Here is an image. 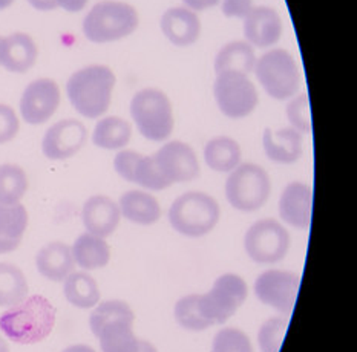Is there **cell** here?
I'll return each mask as SVG.
<instances>
[{
	"mask_svg": "<svg viewBox=\"0 0 357 352\" xmlns=\"http://www.w3.org/2000/svg\"><path fill=\"white\" fill-rule=\"evenodd\" d=\"M213 97L222 115L241 120L252 115L259 103V93L250 77L236 70L216 74Z\"/></svg>",
	"mask_w": 357,
	"mask_h": 352,
	"instance_id": "cell-9",
	"label": "cell"
},
{
	"mask_svg": "<svg viewBox=\"0 0 357 352\" xmlns=\"http://www.w3.org/2000/svg\"><path fill=\"white\" fill-rule=\"evenodd\" d=\"M60 88L51 78L31 82L20 98V114L25 123L38 126L48 121L60 106Z\"/></svg>",
	"mask_w": 357,
	"mask_h": 352,
	"instance_id": "cell-14",
	"label": "cell"
},
{
	"mask_svg": "<svg viewBox=\"0 0 357 352\" xmlns=\"http://www.w3.org/2000/svg\"><path fill=\"white\" fill-rule=\"evenodd\" d=\"M211 352H253V345L244 331L224 328L216 332Z\"/></svg>",
	"mask_w": 357,
	"mask_h": 352,
	"instance_id": "cell-36",
	"label": "cell"
},
{
	"mask_svg": "<svg viewBox=\"0 0 357 352\" xmlns=\"http://www.w3.org/2000/svg\"><path fill=\"white\" fill-rule=\"evenodd\" d=\"M256 63V54L252 45L245 40H235L224 45L218 51L213 61L215 74L226 72V70H236L250 75Z\"/></svg>",
	"mask_w": 357,
	"mask_h": 352,
	"instance_id": "cell-27",
	"label": "cell"
},
{
	"mask_svg": "<svg viewBox=\"0 0 357 352\" xmlns=\"http://www.w3.org/2000/svg\"><path fill=\"white\" fill-rule=\"evenodd\" d=\"M0 352H10V346L3 337H0Z\"/></svg>",
	"mask_w": 357,
	"mask_h": 352,
	"instance_id": "cell-45",
	"label": "cell"
},
{
	"mask_svg": "<svg viewBox=\"0 0 357 352\" xmlns=\"http://www.w3.org/2000/svg\"><path fill=\"white\" fill-rule=\"evenodd\" d=\"M285 114L290 121V128L294 130L301 132V134H310L313 130L312 109H310L307 93H296L290 103L287 105Z\"/></svg>",
	"mask_w": 357,
	"mask_h": 352,
	"instance_id": "cell-35",
	"label": "cell"
},
{
	"mask_svg": "<svg viewBox=\"0 0 357 352\" xmlns=\"http://www.w3.org/2000/svg\"><path fill=\"white\" fill-rule=\"evenodd\" d=\"M253 72L270 98L285 101L299 92L301 70L296 59L287 49H271L256 59Z\"/></svg>",
	"mask_w": 357,
	"mask_h": 352,
	"instance_id": "cell-7",
	"label": "cell"
},
{
	"mask_svg": "<svg viewBox=\"0 0 357 352\" xmlns=\"http://www.w3.org/2000/svg\"><path fill=\"white\" fill-rule=\"evenodd\" d=\"M262 147L267 158L276 164H294L304 153L302 134L293 128L273 130L267 128L262 135Z\"/></svg>",
	"mask_w": 357,
	"mask_h": 352,
	"instance_id": "cell-21",
	"label": "cell"
},
{
	"mask_svg": "<svg viewBox=\"0 0 357 352\" xmlns=\"http://www.w3.org/2000/svg\"><path fill=\"white\" fill-rule=\"evenodd\" d=\"M130 116L139 134L153 143L166 141L175 129L172 103L167 93L157 88L142 89L132 97Z\"/></svg>",
	"mask_w": 357,
	"mask_h": 352,
	"instance_id": "cell-6",
	"label": "cell"
},
{
	"mask_svg": "<svg viewBox=\"0 0 357 352\" xmlns=\"http://www.w3.org/2000/svg\"><path fill=\"white\" fill-rule=\"evenodd\" d=\"M88 130L79 120H61L46 130L42 141L43 155L52 161H63L79 153L86 144Z\"/></svg>",
	"mask_w": 357,
	"mask_h": 352,
	"instance_id": "cell-15",
	"label": "cell"
},
{
	"mask_svg": "<svg viewBox=\"0 0 357 352\" xmlns=\"http://www.w3.org/2000/svg\"><path fill=\"white\" fill-rule=\"evenodd\" d=\"M14 2H15V0H0V11H3V10H6V8H10Z\"/></svg>",
	"mask_w": 357,
	"mask_h": 352,
	"instance_id": "cell-44",
	"label": "cell"
},
{
	"mask_svg": "<svg viewBox=\"0 0 357 352\" xmlns=\"http://www.w3.org/2000/svg\"><path fill=\"white\" fill-rule=\"evenodd\" d=\"M139 25L134 6L120 0H102L83 19V34L92 43H111L132 36Z\"/></svg>",
	"mask_w": 357,
	"mask_h": 352,
	"instance_id": "cell-4",
	"label": "cell"
},
{
	"mask_svg": "<svg viewBox=\"0 0 357 352\" xmlns=\"http://www.w3.org/2000/svg\"><path fill=\"white\" fill-rule=\"evenodd\" d=\"M121 213L119 204L105 194L91 197L83 204L82 221L84 229L94 236L106 239L117 230Z\"/></svg>",
	"mask_w": 357,
	"mask_h": 352,
	"instance_id": "cell-19",
	"label": "cell"
},
{
	"mask_svg": "<svg viewBox=\"0 0 357 352\" xmlns=\"http://www.w3.org/2000/svg\"><path fill=\"white\" fill-rule=\"evenodd\" d=\"M224 192L231 207L250 213L267 204L271 193V181L266 169L258 164L244 162L230 171Z\"/></svg>",
	"mask_w": 357,
	"mask_h": 352,
	"instance_id": "cell-8",
	"label": "cell"
},
{
	"mask_svg": "<svg viewBox=\"0 0 357 352\" xmlns=\"http://www.w3.org/2000/svg\"><path fill=\"white\" fill-rule=\"evenodd\" d=\"M20 123L17 114L8 105H0V144L10 143L19 134Z\"/></svg>",
	"mask_w": 357,
	"mask_h": 352,
	"instance_id": "cell-37",
	"label": "cell"
},
{
	"mask_svg": "<svg viewBox=\"0 0 357 352\" xmlns=\"http://www.w3.org/2000/svg\"><path fill=\"white\" fill-rule=\"evenodd\" d=\"M174 316L178 325L192 332L204 331L212 326V323L203 314V311H201L199 294H189L181 297L175 305Z\"/></svg>",
	"mask_w": 357,
	"mask_h": 352,
	"instance_id": "cell-32",
	"label": "cell"
},
{
	"mask_svg": "<svg viewBox=\"0 0 357 352\" xmlns=\"http://www.w3.org/2000/svg\"><path fill=\"white\" fill-rule=\"evenodd\" d=\"M279 216L293 229L307 230L313 217V190L305 183L294 181L285 189L279 198Z\"/></svg>",
	"mask_w": 357,
	"mask_h": 352,
	"instance_id": "cell-17",
	"label": "cell"
},
{
	"mask_svg": "<svg viewBox=\"0 0 357 352\" xmlns=\"http://www.w3.org/2000/svg\"><path fill=\"white\" fill-rule=\"evenodd\" d=\"M0 42H2V37H0Z\"/></svg>",
	"mask_w": 357,
	"mask_h": 352,
	"instance_id": "cell-46",
	"label": "cell"
},
{
	"mask_svg": "<svg viewBox=\"0 0 357 352\" xmlns=\"http://www.w3.org/2000/svg\"><path fill=\"white\" fill-rule=\"evenodd\" d=\"M61 352H96V351L88 345H73V346H69Z\"/></svg>",
	"mask_w": 357,
	"mask_h": 352,
	"instance_id": "cell-43",
	"label": "cell"
},
{
	"mask_svg": "<svg viewBox=\"0 0 357 352\" xmlns=\"http://www.w3.org/2000/svg\"><path fill=\"white\" fill-rule=\"evenodd\" d=\"M218 201L204 192H188L178 197L169 208L172 229L185 238H203L220 222Z\"/></svg>",
	"mask_w": 357,
	"mask_h": 352,
	"instance_id": "cell-5",
	"label": "cell"
},
{
	"mask_svg": "<svg viewBox=\"0 0 357 352\" xmlns=\"http://www.w3.org/2000/svg\"><path fill=\"white\" fill-rule=\"evenodd\" d=\"M134 184H138L139 187L151 192H161L170 187L160 174L152 155H142L135 167Z\"/></svg>",
	"mask_w": 357,
	"mask_h": 352,
	"instance_id": "cell-33",
	"label": "cell"
},
{
	"mask_svg": "<svg viewBox=\"0 0 357 352\" xmlns=\"http://www.w3.org/2000/svg\"><path fill=\"white\" fill-rule=\"evenodd\" d=\"M28 3L37 11H54L59 8V0H28Z\"/></svg>",
	"mask_w": 357,
	"mask_h": 352,
	"instance_id": "cell-42",
	"label": "cell"
},
{
	"mask_svg": "<svg viewBox=\"0 0 357 352\" xmlns=\"http://www.w3.org/2000/svg\"><path fill=\"white\" fill-rule=\"evenodd\" d=\"M75 265L83 270H98L111 261V248L103 238L91 233H83L71 247Z\"/></svg>",
	"mask_w": 357,
	"mask_h": 352,
	"instance_id": "cell-25",
	"label": "cell"
},
{
	"mask_svg": "<svg viewBox=\"0 0 357 352\" xmlns=\"http://www.w3.org/2000/svg\"><path fill=\"white\" fill-rule=\"evenodd\" d=\"M301 286L299 275L285 270H267L256 277L253 291L258 300L284 314L291 312Z\"/></svg>",
	"mask_w": 357,
	"mask_h": 352,
	"instance_id": "cell-12",
	"label": "cell"
},
{
	"mask_svg": "<svg viewBox=\"0 0 357 352\" xmlns=\"http://www.w3.org/2000/svg\"><path fill=\"white\" fill-rule=\"evenodd\" d=\"M289 319L285 317H270L259 328L258 343L262 352H279L285 337Z\"/></svg>",
	"mask_w": 357,
	"mask_h": 352,
	"instance_id": "cell-34",
	"label": "cell"
},
{
	"mask_svg": "<svg viewBox=\"0 0 357 352\" xmlns=\"http://www.w3.org/2000/svg\"><path fill=\"white\" fill-rule=\"evenodd\" d=\"M119 208L124 219L137 225H152L161 217V206L157 198L142 190H129L121 194Z\"/></svg>",
	"mask_w": 357,
	"mask_h": 352,
	"instance_id": "cell-23",
	"label": "cell"
},
{
	"mask_svg": "<svg viewBox=\"0 0 357 352\" xmlns=\"http://www.w3.org/2000/svg\"><path fill=\"white\" fill-rule=\"evenodd\" d=\"M88 2L89 0H59V8H63L68 13H79Z\"/></svg>",
	"mask_w": 357,
	"mask_h": 352,
	"instance_id": "cell-41",
	"label": "cell"
},
{
	"mask_svg": "<svg viewBox=\"0 0 357 352\" xmlns=\"http://www.w3.org/2000/svg\"><path fill=\"white\" fill-rule=\"evenodd\" d=\"M142 153L135 151H120L114 158V169L124 181L134 183V174Z\"/></svg>",
	"mask_w": 357,
	"mask_h": 352,
	"instance_id": "cell-38",
	"label": "cell"
},
{
	"mask_svg": "<svg viewBox=\"0 0 357 352\" xmlns=\"http://www.w3.org/2000/svg\"><path fill=\"white\" fill-rule=\"evenodd\" d=\"M28 192V176L17 164L0 166V204H17Z\"/></svg>",
	"mask_w": 357,
	"mask_h": 352,
	"instance_id": "cell-31",
	"label": "cell"
},
{
	"mask_svg": "<svg viewBox=\"0 0 357 352\" xmlns=\"http://www.w3.org/2000/svg\"><path fill=\"white\" fill-rule=\"evenodd\" d=\"M63 294L75 308L91 309L100 302V289L96 279L88 273L74 271L65 280Z\"/></svg>",
	"mask_w": 357,
	"mask_h": 352,
	"instance_id": "cell-29",
	"label": "cell"
},
{
	"mask_svg": "<svg viewBox=\"0 0 357 352\" xmlns=\"http://www.w3.org/2000/svg\"><path fill=\"white\" fill-rule=\"evenodd\" d=\"M282 19L271 6H255L244 17V37L253 48L267 49L282 37Z\"/></svg>",
	"mask_w": 357,
	"mask_h": 352,
	"instance_id": "cell-16",
	"label": "cell"
},
{
	"mask_svg": "<svg viewBox=\"0 0 357 352\" xmlns=\"http://www.w3.org/2000/svg\"><path fill=\"white\" fill-rule=\"evenodd\" d=\"M132 126L120 116H105L92 132V143L105 151H121L129 144Z\"/></svg>",
	"mask_w": 357,
	"mask_h": 352,
	"instance_id": "cell-28",
	"label": "cell"
},
{
	"mask_svg": "<svg viewBox=\"0 0 357 352\" xmlns=\"http://www.w3.org/2000/svg\"><path fill=\"white\" fill-rule=\"evenodd\" d=\"M38 56L33 37L25 33H13L0 42V65L15 74H25L36 65Z\"/></svg>",
	"mask_w": 357,
	"mask_h": 352,
	"instance_id": "cell-20",
	"label": "cell"
},
{
	"mask_svg": "<svg viewBox=\"0 0 357 352\" xmlns=\"http://www.w3.org/2000/svg\"><path fill=\"white\" fill-rule=\"evenodd\" d=\"M56 326V308L43 296H31L0 316V331L17 345H36Z\"/></svg>",
	"mask_w": 357,
	"mask_h": 352,
	"instance_id": "cell-2",
	"label": "cell"
},
{
	"mask_svg": "<svg viewBox=\"0 0 357 352\" xmlns=\"http://www.w3.org/2000/svg\"><path fill=\"white\" fill-rule=\"evenodd\" d=\"M160 28L167 40L178 48L195 45L203 31L198 14L185 6H174L162 13Z\"/></svg>",
	"mask_w": 357,
	"mask_h": 352,
	"instance_id": "cell-18",
	"label": "cell"
},
{
	"mask_svg": "<svg viewBox=\"0 0 357 352\" xmlns=\"http://www.w3.org/2000/svg\"><path fill=\"white\" fill-rule=\"evenodd\" d=\"M247 294L245 280L234 273H227L216 279L206 294H199V307L212 326L222 325L243 307Z\"/></svg>",
	"mask_w": 357,
	"mask_h": 352,
	"instance_id": "cell-10",
	"label": "cell"
},
{
	"mask_svg": "<svg viewBox=\"0 0 357 352\" xmlns=\"http://www.w3.org/2000/svg\"><path fill=\"white\" fill-rule=\"evenodd\" d=\"M183 3L188 10L193 13H203L218 6L221 3V0H183Z\"/></svg>",
	"mask_w": 357,
	"mask_h": 352,
	"instance_id": "cell-40",
	"label": "cell"
},
{
	"mask_svg": "<svg viewBox=\"0 0 357 352\" xmlns=\"http://www.w3.org/2000/svg\"><path fill=\"white\" fill-rule=\"evenodd\" d=\"M134 322V311L123 300L98 303L89 317L91 331L102 352H158L151 342L137 337Z\"/></svg>",
	"mask_w": 357,
	"mask_h": 352,
	"instance_id": "cell-1",
	"label": "cell"
},
{
	"mask_svg": "<svg viewBox=\"0 0 357 352\" xmlns=\"http://www.w3.org/2000/svg\"><path fill=\"white\" fill-rule=\"evenodd\" d=\"M290 233L275 219L256 221L244 236L247 256L256 263H278L290 252Z\"/></svg>",
	"mask_w": 357,
	"mask_h": 352,
	"instance_id": "cell-11",
	"label": "cell"
},
{
	"mask_svg": "<svg viewBox=\"0 0 357 352\" xmlns=\"http://www.w3.org/2000/svg\"><path fill=\"white\" fill-rule=\"evenodd\" d=\"M243 158V151L236 139L230 137H215L204 147V161L218 174H230Z\"/></svg>",
	"mask_w": 357,
	"mask_h": 352,
	"instance_id": "cell-26",
	"label": "cell"
},
{
	"mask_svg": "<svg viewBox=\"0 0 357 352\" xmlns=\"http://www.w3.org/2000/svg\"><path fill=\"white\" fill-rule=\"evenodd\" d=\"M253 8V0H221V11L230 19H244Z\"/></svg>",
	"mask_w": 357,
	"mask_h": 352,
	"instance_id": "cell-39",
	"label": "cell"
},
{
	"mask_svg": "<svg viewBox=\"0 0 357 352\" xmlns=\"http://www.w3.org/2000/svg\"><path fill=\"white\" fill-rule=\"evenodd\" d=\"M160 174L169 185L190 183L199 176V161L192 146L183 141H170L153 153Z\"/></svg>",
	"mask_w": 357,
	"mask_h": 352,
	"instance_id": "cell-13",
	"label": "cell"
},
{
	"mask_svg": "<svg viewBox=\"0 0 357 352\" xmlns=\"http://www.w3.org/2000/svg\"><path fill=\"white\" fill-rule=\"evenodd\" d=\"M36 267L45 279L63 282L75 268L71 247L63 242H51L45 245L36 256Z\"/></svg>",
	"mask_w": 357,
	"mask_h": 352,
	"instance_id": "cell-22",
	"label": "cell"
},
{
	"mask_svg": "<svg viewBox=\"0 0 357 352\" xmlns=\"http://www.w3.org/2000/svg\"><path fill=\"white\" fill-rule=\"evenodd\" d=\"M117 78L109 66L91 65L74 72L66 83V93L73 107L84 118L103 116L111 106Z\"/></svg>",
	"mask_w": 357,
	"mask_h": 352,
	"instance_id": "cell-3",
	"label": "cell"
},
{
	"mask_svg": "<svg viewBox=\"0 0 357 352\" xmlns=\"http://www.w3.org/2000/svg\"><path fill=\"white\" fill-rule=\"evenodd\" d=\"M29 286L23 271L13 263L0 262V307L11 308L28 297Z\"/></svg>",
	"mask_w": 357,
	"mask_h": 352,
	"instance_id": "cell-30",
	"label": "cell"
},
{
	"mask_svg": "<svg viewBox=\"0 0 357 352\" xmlns=\"http://www.w3.org/2000/svg\"><path fill=\"white\" fill-rule=\"evenodd\" d=\"M28 229V211L20 202L0 204V254L13 253L19 248Z\"/></svg>",
	"mask_w": 357,
	"mask_h": 352,
	"instance_id": "cell-24",
	"label": "cell"
}]
</instances>
